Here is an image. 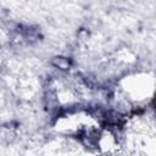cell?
I'll list each match as a JSON object with an SVG mask.
<instances>
[{
  "instance_id": "1",
  "label": "cell",
  "mask_w": 156,
  "mask_h": 156,
  "mask_svg": "<svg viewBox=\"0 0 156 156\" xmlns=\"http://www.w3.org/2000/svg\"><path fill=\"white\" fill-rule=\"evenodd\" d=\"M154 101H155V104H156V94H155V99H154Z\"/></svg>"
}]
</instances>
